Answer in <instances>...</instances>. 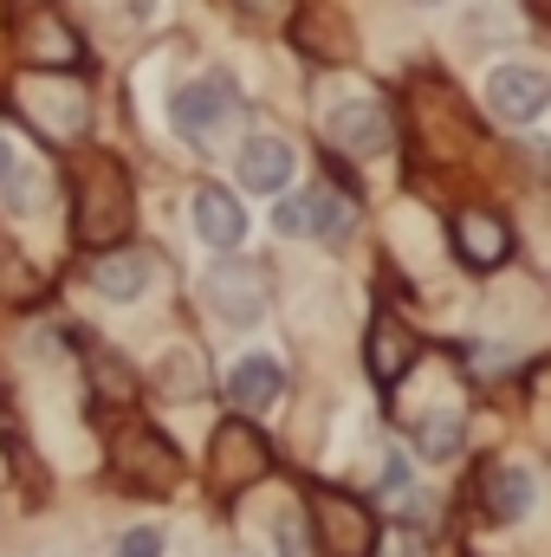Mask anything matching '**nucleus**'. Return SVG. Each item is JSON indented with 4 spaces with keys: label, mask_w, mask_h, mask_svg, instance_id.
I'll use <instances>...</instances> for the list:
<instances>
[{
    "label": "nucleus",
    "mask_w": 551,
    "mask_h": 557,
    "mask_svg": "<svg viewBox=\"0 0 551 557\" xmlns=\"http://www.w3.org/2000/svg\"><path fill=\"white\" fill-rule=\"evenodd\" d=\"M137 221V195H131V175L118 156H85L72 169V227L85 247H118Z\"/></svg>",
    "instance_id": "obj_1"
},
{
    "label": "nucleus",
    "mask_w": 551,
    "mask_h": 557,
    "mask_svg": "<svg viewBox=\"0 0 551 557\" xmlns=\"http://www.w3.org/2000/svg\"><path fill=\"white\" fill-rule=\"evenodd\" d=\"M105 467L124 493H169L182 480V454L156 428H118L111 447H105Z\"/></svg>",
    "instance_id": "obj_2"
},
{
    "label": "nucleus",
    "mask_w": 551,
    "mask_h": 557,
    "mask_svg": "<svg viewBox=\"0 0 551 557\" xmlns=\"http://www.w3.org/2000/svg\"><path fill=\"white\" fill-rule=\"evenodd\" d=\"M305 506H311L318 552L325 557H370L377 552V512H370L357 493H344V486H311Z\"/></svg>",
    "instance_id": "obj_3"
},
{
    "label": "nucleus",
    "mask_w": 551,
    "mask_h": 557,
    "mask_svg": "<svg viewBox=\"0 0 551 557\" xmlns=\"http://www.w3.org/2000/svg\"><path fill=\"white\" fill-rule=\"evenodd\" d=\"M267 467H273V454H267V434H260L247 416L221 421V428L208 434V486H215L221 499H234V493L260 486V473H267Z\"/></svg>",
    "instance_id": "obj_4"
},
{
    "label": "nucleus",
    "mask_w": 551,
    "mask_h": 557,
    "mask_svg": "<svg viewBox=\"0 0 551 557\" xmlns=\"http://www.w3.org/2000/svg\"><path fill=\"white\" fill-rule=\"evenodd\" d=\"M234 111H241V91H234V78H221V72H208V78H195V85L175 91V131L188 143L221 137V131L234 124Z\"/></svg>",
    "instance_id": "obj_5"
},
{
    "label": "nucleus",
    "mask_w": 551,
    "mask_h": 557,
    "mask_svg": "<svg viewBox=\"0 0 551 557\" xmlns=\"http://www.w3.org/2000/svg\"><path fill=\"white\" fill-rule=\"evenodd\" d=\"M20 111L46 131V137H78L85 131V91L65 72H46L33 85H20Z\"/></svg>",
    "instance_id": "obj_6"
},
{
    "label": "nucleus",
    "mask_w": 551,
    "mask_h": 557,
    "mask_svg": "<svg viewBox=\"0 0 551 557\" xmlns=\"http://www.w3.org/2000/svg\"><path fill=\"white\" fill-rule=\"evenodd\" d=\"M415 357H421L415 331L396 318V311H377L370 331H364V370H370V383H377V389H396V383L415 370Z\"/></svg>",
    "instance_id": "obj_7"
},
{
    "label": "nucleus",
    "mask_w": 551,
    "mask_h": 557,
    "mask_svg": "<svg viewBox=\"0 0 551 557\" xmlns=\"http://www.w3.org/2000/svg\"><path fill=\"white\" fill-rule=\"evenodd\" d=\"M208 311L221 318V324H254L260 318V305H267V273L260 267H247V260H228V267H215L208 273Z\"/></svg>",
    "instance_id": "obj_8"
},
{
    "label": "nucleus",
    "mask_w": 551,
    "mask_h": 557,
    "mask_svg": "<svg viewBox=\"0 0 551 557\" xmlns=\"http://www.w3.org/2000/svg\"><path fill=\"white\" fill-rule=\"evenodd\" d=\"M279 227L298 240H344L351 234V201L338 188H305L292 201H279Z\"/></svg>",
    "instance_id": "obj_9"
},
{
    "label": "nucleus",
    "mask_w": 551,
    "mask_h": 557,
    "mask_svg": "<svg viewBox=\"0 0 551 557\" xmlns=\"http://www.w3.org/2000/svg\"><path fill=\"white\" fill-rule=\"evenodd\" d=\"M487 104H493L506 124H532L551 104V72H539V65H500V72L487 78Z\"/></svg>",
    "instance_id": "obj_10"
},
{
    "label": "nucleus",
    "mask_w": 551,
    "mask_h": 557,
    "mask_svg": "<svg viewBox=\"0 0 551 557\" xmlns=\"http://www.w3.org/2000/svg\"><path fill=\"white\" fill-rule=\"evenodd\" d=\"M292 39H298V52L311 59V65H351L357 59V33H351V20L344 13H292Z\"/></svg>",
    "instance_id": "obj_11"
},
{
    "label": "nucleus",
    "mask_w": 551,
    "mask_h": 557,
    "mask_svg": "<svg viewBox=\"0 0 551 557\" xmlns=\"http://www.w3.org/2000/svg\"><path fill=\"white\" fill-rule=\"evenodd\" d=\"M454 253H461L474 273H493V267L513 253V234H506L500 214H487V208H461V214H454Z\"/></svg>",
    "instance_id": "obj_12"
},
{
    "label": "nucleus",
    "mask_w": 551,
    "mask_h": 557,
    "mask_svg": "<svg viewBox=\"0 0 551 557\" xmlns=\"http://www.w3.org/2000/svg\"><path fill=\"white\" fill-rule=\"evenodd\" d=\"M325 137L344 156H383L390 149V117H383V104H338L325 117Z\"/></svg>",
    "instance_id": "obj_13"
},
{
    "label": "nucleus",
    "mask_w": 551,
    "mask_h": 557,
    "mask_svg": "<svg viewBox=\"0 0 551 557\" xmlns=\"http://www.w3.org/2000/svg\"><path fill=\"white\" fill-rule=\"evenodd\" d=\"M228 396H234V409H241V416L273 409L279 396H285V370H279V357H241V363H234V376H228Z\"/></svg>",
    "instance_id": "obj_14"
},
{
    "label": "nucleus",
    "mask_w": 551,
    "mask_h": 557,
    "mask_svg": "<svg viewBox=\"0 0 551 557\" xmlns=\"http://www.w3.org/2000/svg\"><path fill=\"white\" fill-rule=\"evenodd\" d=\"M195 234H201V247L234 253V247H241V234H247L241 201H234L228 188H201V195H195Z\"/></svg>",
    "instance_id": "obj_15"
},
{
    "label": "nucleus",
    "mask_w": 551,
    "mask_h": 557,
    "mask_svg": "<svg viewBox=\"0 0 551 557\" xmlns=\"http://www.w3.org/2000/svg\"><path fill=\"white\" fill-rule=\"evenodd\" d=\"M241 182L254 195H279L292 182V143L285 137H247L241 143Z\"/></svg>",
    "instance_id": "obj_16"
},
{
    "label": "nucleus",
    "mask_w": 551,
    "mask_h": 557,
    "mask_svg": "<svg viewBox=\"0 0 551 557\" xmlns=\"http://www.w3.org/2000/svg\"><path fill=\"white\" fill-rule=\"evenodd\" d=\"M143 278H149V260H143V253H118V247H105L98 267H91V285H98L105 298H118V305L143 298Z\"/></svg>",
    "instance_id": "obj_17"
},
{
    "label": "nucleus",
    "mask_w": 551,
    "mask_h": 557,
    "mask_svg": "<svg viewBox=\"0 0 551 557\" xmlns=\"http://www.w3.org/2000/svg\"><path fill=\"white\" fill-rule=\"evenodd\" d=\"M480 499H487V512H493L500 525H513V519L532 512V473H526V467H493Z\"/></svg>",
    "instance_id": "obj_18"
},
{
    "label": "nucleus",
    "mask_w": 551,
    "mask_h": 557,
    "mask_svg": "<svg viewBox=\"0 0 551 557\" xmlns=\"http://www.w3.org/2000/svg\"><path fill=\"white\" fill-rule=\"evenodd\" d=\"M201 383H208V357L201 350H169L156 363V396L162 403H188V396H201Z\"/></svg>",
    "instance_id": "obj_19"
},
{
    "label": "nucleus",
    "mask_w": 551,
    "mask_h": 557,
    "mask_svg": "<svg viewBox=\"0 0 551 557\" xmlns=\"http://www.w3.org/2000/svg\"><path fill=\"white\" fill-rule=\"evenodd\" d=\"M20 46H26V59H52L59 72L78 65V39H72L59 20H26V26H20Z\"/></svg>",
    "instance_id": "obj_20"
},
{
    "label": "nucleus",
    "mask_w": 551,
    "mask_h": 557,
    "mask_svg": "<svg viewBox=\"0 0 551 557\" xmlns=\"http://www.w3.org/2000/svg\"><path fill=\"white\" fill-rule=\"evenodd\" d=\"M415 447L428 454V460H448L454 447H461V416H428V421H415Z\"/></svg>",
    "instance_id": "obj_21"
},
{
    "label": "nucleus",
    "mask_w": 551,
    "mask_h": 557,
    "mask_svg": "<svg viewBox=\"0 0 551 557\" xmlns=\"http://www.w3.org/2000/svg\"><path fill=\"white\" fill-rule=\"evenodd\" d=\"M118 557H162V539H156L149 525H137V532H124V545H118Z\"/></svg>",
    "instance_id": "obj_22"
},
{
    "label": "nucleus",
    "mask_w": 551,
    "mask_h": 557,
    "mask_svg": "<svg viewBox=\"0 0 551 557\" xmlns=\"http://www.w3.org/2000/svg\"><path fill=\"white\" fill-rule=\"evenodd\" d=\"M247 20H292V0H234Z\"/></svg>",
    "instance_id": "obj_23"
},
{
    "label": "nucleus",
    "mask_w": 551,
    "mask_h": 557,
    "mask_svg": "<svg viewBox=\"0 0 551 557\" xmlns=\"http://www.w3.org/2000/svg\"><path fill=\"white\" fill-rule=\"evenodd\" d=\"M13 169H20V162H13V149L0 143V182H13Z\"/></svg>",
    "instance_id": "obj_24"
},
{
    "label": "nucleus",
    "mask_w": 551,
    "mask_h": 557,
    "mask_svg": "<svg viewBox=\"0 0 551 557\" xmlns=\"http://www.w3.org/2000/svg\"><path fill=\"white\" fill-rule=\"evenodd\" d=\"M539 7H546V13H551V0H539Z\"/></svg>",
    "instance_id": "obj_25"
}]
</instances>
